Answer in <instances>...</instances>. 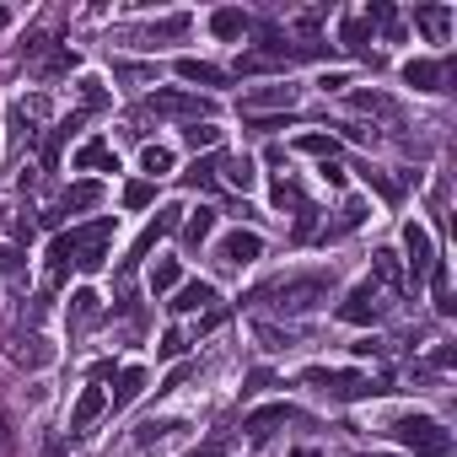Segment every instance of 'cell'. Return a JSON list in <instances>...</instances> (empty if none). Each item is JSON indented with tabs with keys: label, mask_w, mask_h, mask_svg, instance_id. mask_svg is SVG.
I'll use <instances>...</instances> for the list:
<instances>
[{
	"label": "cell",
	"mask_w": 457,
	"mask_h": 457,
	"mask_svg": "<svg viewBox=\"0 0 457 457\" xmlns=\"http://www.w3.org/2000/svg\"><path fill=\"white\" fill-rule=\"evenodd\" d=\"M108 243H113V215H97V220H87V226L60 232V237L49 243V280L60 286L71 270L97 275V270L108 264Z\"/></svg>",
	"instance_id": "1"
},
{
	"label": "cell",
	"mask_w": 457,
	"mask_h": 457,
	"mask_svg": "<svg viewBox=\"0 0 457 457\" xmlns=\"http://www.w3.org/2000/svg\"><path fill=\"white\" fill-rule=\"evenodd\" d=\"M328 291H334V280L323 275V270H312V275H286V280H275V286H264L259 291V302L264 307H275V312H318L323 302H328Z\"/></svg>",
	"instance_id": "2"
},
{
	"label": "cell",
	"mask_w": 457,
	"mask_h": 457,
	"mask_svg": "<svg viewBox=\"0 0 457 457\" xmlns=\"http://www.w3.org/2000/svg\"><path fill=\"white\" fill-rule=\"evenodd\" d=\"M393 436H398L414 457H446V452H452L446 425L430 420V414H398V420H393Z\"/></svg>",
	"instance_id": "3"
},
{
	"label": "cell",
	"mask_w": 457,
	"mask_h": 457,
	"mask_svg": "<svg viewBox=\"0 0 457 457\" xmlns=\"http://www.w3.org/2000/svg\"><path fill=\"white\" fill-rule=\"evenodd\" d=\"M145 113H162V119H204L210 113V97H194V92H183V87H156L151 97H145Z\"/></svg>",
	"instance_id": "4"
},
{
	"label": "cell",
	"mask_w": 457,
	"mask_h": 457,
	"mask_svg": "<svg viewBox=\"0 0 457 457\" xmlns=\"http://www.w3.org/2000/svg\"><path fill=\"white\" fill-rule=\"evenodd\" d=\"M307 382L318 387V393H328V398H371V393H387L382 382H371V377H355V371H307Z\"/></svg>",
	"instance_id": "5"
},
{
	"label": "cell",
	"mask_w": 457,
	"mask_h": 457,
	"mask_svg": "<svg viewBox=\"0 0 457 457\" xmlns=\"http://www.w3.org/2000/svg\"><path fill=\"white\" fill-rule=\"evenodd\" d=\"M382 312H387V302H382V286H371V280H361V286L339 302V318H345V323H355V328L377 323Z\"/></svg>",
	"instance_id": "6"
},
{
	"label": "cell",
	"mask_w": 457,
	"mask_h": 457,
	"mask_svg": "<svg viewBox=\"0 0 457 457\" xmlns=\"http://www.w3.org/2000/svg\"><path fill=\"white\" fill-rule=\"evenodd\" d=\"M259 253H264L259 232H232V237H220V243H215V259H220V270H248Z\"/></svg>",
	"instance_id": "7"
},
{
	"label": "cell",
	"mask_w": 457,
	"mask_h": 457,
	"mask_svg": "<svg viewBox=\"0 0 457 457\" xmlns=\"http://www.w3.org/2000/svg\"><path fill=\"white\" fill-rule=\"evenodd\" d=\"M28 54H33V76L38 81H54V76H71V65H76V54L60 44V49H49V38H33L28 44Z\"/></svg>",
	"instance_id": "8"
},
{
	"label": "cell",
	"mask_w": 457,
	"mask_h": 457,
	"mask_svg": "<svg viewBox=\"0 0 457 457\" xmlns=\"http://www.w3.org/2000/svg\"><path fill=\"white\" fill-rule=\"evenodd\" d=\"M403 253H409V275H414V286L436 270V253H430V232H425V226L420 220H409L403 226Z\"/></svg>",
	"instance_id": "9"
},
{
	"label": "cell",
	"mask_w": 457,
	"mask_h": 457,
	"mask_svg": "<svg viewBox=\"0 0 457 457\" xmlns=\"http://www.w3.org/2000/svg\"><path fill=\"white\" fill-rule=\"evenodd\" d=\"M302 97V87H291V81H275V87H259V92H248L243 97V113L248 119H264L270 108H291Z\"/></svg>",
	"instance_id": "10"
},
{
	"label": "cell",
	"mask_w": 457,
	"mask_h": 457,
	"mask_svg": "<svg viewBox=\"0 0 457 457\" xmlns=\"http://www.w3.org/2000/svg\"><path fill=\"white\" fill-rule=\"evenodd\" d=\"M403 81L420 87V92H446V81H452V60H409V65H403Z\"/></svg>",
	"instance_id": "11"
},
{
	"label": "cell",
	"mask_w": 457,
	"mask_h": 457,
	"mask_svg": "<svg viewBox=\"0 0 457 457\" xmlns=\"http://www.w3.org/2000/svg\"><path fill=\"white\" fill-rule=\"evenodd\" d=\"M178 215H183V210H178V204H167V210H162V215L145 226V232H140V243H135V248H129V259H124V275H129V270H135V264H140V259H145V253H151V248L167 237V232H172V226H178Z\"/></svg>",
	"instance_id": "12"
},
{
	"label": "cell",
	"mask_w": 457,
	"mask_h": 457,
	"mask_svg": "<svg viewBox=\"0 0 457 457\" xmlns=\"http://www.w3.org/2000/svg\"><path fill=\"white\" fill-rule=\"evenodd\" d=\"M108 409V393L97 387V382H87L81 387V398H76V409H71V436H87L92 430V420Z\"/></svg>",
	"instance_id": "13"
},
{
	"label": "cell",
	"mask_w": 457,
	"mask_h": 457,
	"mask_svg": "<svg viewBox=\"0 0 457 457\" xmlns=\"http://www.w3.org/2000/svg\"><path fill=\"white\" fill-rule=\"evenodd\" d=\"M6 350H12V361H17V366H49V355H54L44 334H12V345H6Z\"/></svg>",
	"instance_id": "14"
},
{
	"label": "cell",
	"mask_w": 457,
	"mask_h": 457,
	"mask_svg": "<svg viewBox=\"0 0 457 457\" xmlns=\"http://www.w3.org/2000/svg\"><path fill=\"white\" fill-rule=\"evenodd\" d=\"M414 22H420V33H425L430 44H446V33H452V6H414Z\"/></svg>",
	"instance_id": "15"
},
{
	"label": "cell",
	"mask_w": 457,
	"mask_h": 457,
	"mask_svg": "<svg viewBox=\"0 0 457 457\" xmlns=\"http://www.w3.org/2000/svg\"><path fill=\"white\" fill-rule=\"evenodd\" d=\"M97 204H103V188H97V183H76V188H65V199L54 204V215H49V220L76 215V210H97Z\"/></svg>",
	"instance_id": "16"
},
{
	"label": "cell",
	"mask_w": 457,
	"mask_h": 457,
	"mask_svg": "<svg viewBox=\"0 0 457 457\" xmlns=\"http://www.w3.org/2000/svg\"><path fill=\"white\" fill-rule=\"evenodd\" d=\"M286 420H296V414H291V403H270V409L248 414V425H243V430H248L253 441H264V436H270V430H280Z\"/></svg>",
	"instance_id": "17"
},
{
	"label": "cell",
	"mask_w": 457,
	"mask_h": 457,
	"mask_svg": "<svg viewBox=\"0 0 457 457\" xmlns=\"http://www.w3.org/2000/svg\"><path fill=\"white\" fill-rule=\"evenodd\" d=\"M167 38H188V17H167V22H151L145 33H135L140 49H156V44H167Z\"/></svg>",
	"instance_id": "18"
},
{
	"label": "cell",
	"mask_w": 457,
	"mask_h": 457,
	"mask_svg": "<svg viewBox=\"0 0 457 457\" xmlns=\"http://www.w3.org/2000/svg\"><path fill=\"white\" fill-rule=\"evenodd\" d=\"M76 167H81V172H92V167H103V172H119V156L108 151V140H87V145L76 151Z\"/></svg>",
	"instance_id": "19"
},
{
	"label": "cell",
	"mask_w": 457,
	"mask_h": 457,
	"mask_svg": "<svg viewBox=\"0 0 457 457\" xmlns=\"http://www.w3.org/2000/svg\"><path fill=\"white\" fill-rule=\"evenodd\" d=\"M215 215H220V210H210V204H199V210H194V215L183 220V243H188V248H199V243H204V237L215 232Z\"/></svg>",
	"instance_id": "20"
},
{
	"label": "cell",
	"mask_w": 457,
	"mask_h": 457,
	"mask_svg": "<svg viewBox=\"0 0 457 457\" xmlns=\"http://www.w3.org/2000/svg\"><path fill=\"white\" fill-rule=\"evenodd\" d=\"M204 307H215V291H210L204 280L183 286V291H178V302H172V312H204Z\"/></svg>",
	"instance_id": "21"
},
{
	"label": "cell",
	"mask_w": 457,
	"mask_h": 457,
	"mask_svg": "<svg viewBox=\"0 0 457 457\" xmlns=\"http://www.w3.org/2000/svg\"><path fill=\"white\" fill-rule=\"evenodd\" d=\"M140 393H145V371H140V366H129V371H119V387H113V398H108V403H113V409H124V403H135Z\"/></svg>",
	"instance_id": "22"
},
{
	"label": "cell",
	"mask_w": 457,
	"mask_h": 457,
	"mask_svg": "<svg viewBox=\"0 0 457 457\" xmlns=\"http://www.w3.org/2000/svg\"><path fill=\"white\" fill-rule=\"evenodd\" d=\"M220 178L248 194L253 188V156H220Z\"/></svg>",
	"instance_id": "23"
},
{
	"label": "cell",
	"mask_w": 457,
	"mask_h": 457,
	"mask_svg": "<svg viewBox=\"0 0 457 457\" xmlns=\"http://www.w3.org/2000/svg\"><path fill=\"white\" fill-rule=\"evenodd\" d=\"M339 38H345V49H355V54H366V60L377 65V54H371V44H366V38H371V22H366V17H350Z\"/></svg>",
	"instance_id": "24"
},
{
	"label": "cell",
	"mask_w": 457,
	"mask_h": 457,
	"mask_svg": "<svg viewBox=\"0 0 457 457\" xmlns=\"http://www.w3.org/2000/svg\"><path fill=\"white\" fill-rule=\"evenodd\" d=\"M178 76L183 81H199V87H226V71H215L204 60H178Z\"/></svg>",
	"instance_id": "25"
},
{
	"label": "cell",
	"mask_w": 457,
	"mask_h": 457,
	"mask_svg": "<svg viewBox=\"0 0 457 457\" xmlns=\"http://www.w3.org/2000/svg\"><path fill=\"white\" fill-rule=\"evenodd\" d=\"M350 103H355V113H377V119H398V103H393V97H382V92H355Z\"/></svg>",
	"instance_id": "26"
},
{
	"label": "cell",
	"mask_w": 457,
	"mask_h": 457,
	"mask_svg": "<svg viewBox=\"0 0 457 457\" xmlns=\"http://www.w3.org/2000/svg\"><path fill=\"white\" fill-rule=\"evenodd\" d=\"M275 204L280 210H296V215H307L312 204H307V194L296 188V178H275Z\"/></svg>",
	"instance_id": "27"
},
{
	"label": "cell",
	"mask_w": 457,
	"mask_h": 457,
	"mask_svg": "<svg viewBox=\"0 0 457 457\" xmlns=\"http://www.w3.org/2000/svg\"><path fill=\"white\" fill-rule=\"evenodd\" d=\"M361 220H366V204L355 199V204H345V210H339V226H328V232H323V243H339V237H350Z\"/></svg>",
	"instance_id": "28"
},
{
	"label": "cell",
	"mask_w": 457,
	"mask_h": 457,
	"mask_svg": "<svg viewBox=\"0 0 457 457\" xmlns=\"http://www.w3.org/2000/svg\"><path fill=\"white\" fill-rule=\"evenodd\" d=\"M210 33H215V38H243V33H248V17H243V12H215V17H210Z\"/></svg>",
	"instance_id": "29"
},
{
	"label": "cell",
	"mask_w": 457,
	"mask_h": 457,
	"mask_svg": "<svg viewBox=\"0 0 457 457\" xmlns=\"http://www.w3.org/2000/svg\"><path fill=\"white\" fill-rule=\"evenodd\" d=\"M371 270H377V280L371 286H382V291H398V259L382 248V253H371Z\"/></svg>",
	"instance_id": "30"
},
{
	"label": "cell",
	"mask_w": 457,
	"mask_h": 457,
	"mask_svg": "<svg viewBox=\"0 0 457 457\" xmlns=\"http://www.w3.org/2000/svg\"><path fill=\"white\" fill-rule=\"evenodd\" d=\"M183 178H188L194 188H215V178H220V156H204V162H194Z\"/></svg>",
	"instance_id": "31"
},
{
	"label": "cell",
	"mask_w": 457,
	"mask_h": 457,
	"mask_svg": "<svg viewBox=\"0 0 457 457\" xmlns=\"http://www.w3.org/2000/svg\"><path fill=\"white\" fill-rule=\"evenodd\" d=\"M183 140H188L194 151H210V145H220V129L204 119V124H188V129H183Z\"/></svg>",
	"instance_id": "32"
},
{
	"label": "cell",
	"mask_w": 457,
	"mask_h": 457,
	"mask_svg": "<svg viewBox=\"0 0 457 457\" xmlns=\"http://www.w3.org/2000/svg\"><path fill=\"white\" fill-rule=\"evenodd\" d=\"M140 167H145L151 178H162V172H172V151H167V145H145V151H140Z\"/></svg>",
	"instance_id": "33"
},
{
	"label": "cell",
	"mask_w": 457,
	"mask_h": 457,
	"mask_svg": "<svg viewBox=\"0 0 457 457\" xmlns=\"http://www.w3.org/2000/svg\"><path fill=\"white\" fill-rule=\"evenodd\" d=\"M71 318H76V328H87L97 318V291H76L71 296Z\"/></svg>",
	"instance_id": "34"
},
{
	"label": "cell",
	"mask_w": 457,
	"mask_h": 457,
	"mask_svg": "<svg viewBox=\"0 0 457 457\" xmlns=\"http://www.w3.org/2000/svg\"><path fill=\"white\" fill-rule=\"evenodd\" d=\"M76 87H81V108H87V113L108 103V92H103V81H97V76H87V81H76Z\"/></svg>",
	"instance_id": "35"
},
{
	"label": "cell",
	"mask_w": 457,
	"mask_h": 457,
	"mask_svg": "<svg viewBox=\"0 0 457 457\" xmlns=\"http://www.w3.org/2000/svg\"><path fill=\"white\" fill-rule=\"evenodd\" d=\"M296 145H302V151H307V156H323V162H334V151H339V145H334V140H328V135H302V140H296Z\"/></svg>",
	"instance_id": "36"
},
{
	"label": "cell",
	"mask_w": 457,
	"mask_h": 457,
	"mask_svg": "<svg viewBox=\"0 0 457 457\" xmlns=\"http://www.w3.org/2000/svg\"><path fill=\"white\" fill-rule=\"evenodd\" d=\"M366 183H371L387 204H398V199H403V183H393V178H382V172H371V167H366Z\"/></svg>",
	"instance_id": "37"
},
{
	"label": "cell",
	"mask_w": 457,
	"mask_h": 457,
	"mask_svg": "<svg viewBox=\"0 0 457 457\" xmlns=\"http://www.w3.org/2000/svg\"><path fill=\"white\" fill-rule=\"evenodd\" d=\"M172 286H178V264H172V259H162V264L151 270V291L162 296V291H172Z\"/></svg>",
	"instance_id": "38"
},
{
	"label": "cell",
	"mask_w": 457,
	"mask_h": 457,
	"mask_svg": "<svg viewBox=\"0 0 457 457\" xmlns=\"http://www.w3.org/2000/svg\"><path fill=\"white\" fill-rule=\"evenodd\" d=\"M259 339H264V350H291V345H296V334H286V328H275V323H259Z\"/></svg>",
	"instance_id": "39"
},
{
	"label": "cell",
	"mask_w": 457,
	"mask_h": 457,
	"mask_svg": "<svg viewBox=\"0 0 457 457\" xmlns=\"http://www.w3.org/2000/svg\"><path fill=\"white\" fill-rule=\"evenodd\" d=\"M172 430H178L172 420H145V425L135 430V441H140V446H151V441H162V436H172Z\"/></svg>",
	"instance_id": "40"
},
{
	"label": "cell",
	"mask_w": 457,
	"mask_h": 457,
	"mask_svg": "<svg viewBox=\"0 0 457 457\" xmlns=\"http://www.w3.org/2000/svg\"><path fill=\"white\" fill-rule=\"evenodd\" d=\"M183 350H188V339H183L178 328H167V334H162V345H156V355H162V361H172V355H183Z\"/></svg>",
	"instance_id": "41"
},
{
	"label": "cell",
	"mask_w": 457,
	"mask_h": 457,
	"mask_svg": "<svg viewBox=\"0 0 457 457\" xmlns=\"http://www.w3.org/2000/svg\"><path fill=\"white\" fill-rule=\"evenodd\" d=\"M113 76H119V81H135V87H140V81H156L151 65H113Z\"/></svg>",
	"instance_id": "42"
},
{
	"label": "cell",
	"mask_w": 457,
	"mask_h": 457,
	"mask_svg": "<svg viewBox=\"0 0 457 457\" xmlns=\"http://www.w3.org/2000/svg\"><path fill=\"white\" fill-rule=\"evenodd\" d=\"M226 452H232V441H226V436H215V441H204V446H194L188 457H226Z\"/></svg>",
	"instance_id": "43"
},
{
	"label": "cell",
	"mask_w": 457,
	"mask_h": 457,
	"mask_svg": "<svg viewBox=\"0 0 457 457\" xmlns=\"http://www.w3.org/2000/svg\"><path fill=\"white\" fill-rule=\"evenodd\" d=\"M124 204H129V210L151 204V183H129V188H124Z\"/></svg>",
	"instance_id": "44"
},
{
	"label": "cell",
	"mask_w": 457,
	"mask_h": 457,
	"mask_svg": "<svg viewBox=\"0 0 457 457\" xmlns=\"http://www.w3.org/2000/svg\"><path fill=\"white\" fill-rule=\"evenodd\" d=\"M291 457H323V452H312V446H296V452H291Z\"/></svg>",
	"instance_id": "45"
},
{
	"label": "cell",
	"mask_w": 457,
	"mask_h": 457,
	"mask_svg": "<svg viewBox=\"0 0 457 457\" xmlns=\"http://www.w3.org/2000/svg\"><path fill=\"white\" fill-rule=\"evenodd\" d=\"M6 22H12V12H0V28H6Z\"/></svg>",
	"instance_id": "46"
},
{
	"label": "cell",
	"mask_w": 457,
	"mask_h": 457,
	"mask_svg": "<svg viewBox=\"0 0 457 457\" xmlns=\"http://www.w3.org/2000/svg\"><path fill=\"white\" fill-rule=\"evenodd\" d=\"M371 457H387V452H371Z\"/></svg>",
	"instance_id": "47"
}]
</instances>
